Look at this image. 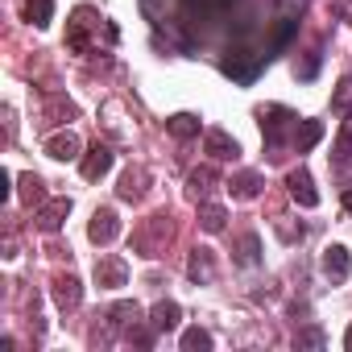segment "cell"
Listing matches in <instances>:
<instances>
[{"instance_id":"obj_12","label":"cell","mask_w":352,"mask_h":352,"mask_svg":"<svg viewBox=\"0 0 352 352\" xmlns=\"http://www.w3.org/2000/svg\"><path fill=\"white\" fill-rule=\"evenodd\" d=\"M54 298H58V307H79L83 290H79L75 278H54Z\"/></svg>"},{"instance_id":"obj_14","label":"cell","mask_w":352,"mask_h":352,"mask_svg":"<svg viewBox=\"0 0 352 352\" xmlns=\"http://www.w3.org/2000/svg\"><path fill=\"white\" fill-rule=\"evenodd\" d=\"M166 129H170L174 137H183V141H187V137H199V120H195V116H187V112L170 116V120H166Z\"/></svg>"},{"instance_id":"obj_10","label":"cell","mask_w":352,"mask_h":352,"mask_svg":"<svg viewBox=\"0 0 352 352\" xmlns=\"http://www.w3.org/2000/svg\"><path fill=\"white\" fill-rule=\"evenodd\" d=\"M319 137H323V124H319V120H302V124H294V149H298V153H307Z\"/></svg>"},{"instance_id":"obj_18","label":"cell","mask_w":352,"mask_h":352,"mask_svg":"<svg viewBox=\"0 0 352 352\" xmlns=\"http://www.w3.org/2000/svg\"><path fill=\"white\" fill-rule=\"evenodd\" d=\"M21 199H25L30 208L46 199V191H42V179H38V174H25V179H21Z\"/></svg>"},{"instance_id":"obj_6","label":"cell","mask_w":352,"mask_h":352,"mask_svg":"<svg viewBox=\"0 0 352 352\" xmlns=\"http://www.w3.org/2000/svg\"><path fill=\"white\" fill-rule=\"evenodd\" d=\"M348 270H352L348 249H344V245H327V249H323V274L340 282V278H348Z\"/></svg>"},{"instance_id":"obj_21","label":"cell","mask_w":352,"mask_h":352,"mask_svg":"<svg viewBox=\"0 0 352 352\" xmlns=\"http://www.w3.org/2000/svg\"><path fill=\"white\" fill-rule=\"evenodd\" d=\"M340 149L352 153V112H348V120H344V129H340Z\"/></svg>"},{"instance_id":"obj_20","label":"cell","mask_w":352,"mask_h":352,"mask_svg":"<svg viewBox=\"0 0 352 352\" xmlns=\"http://www.w3.org/2000/svg\"><path fill=\"white\" fill-rule=\"evenodd\" d=\"M352 104V79H340V96H336V108H348Z\"/></svg>"},{"instance_id":"obj_4","label":"cell","mask_w":352,"mask_h":352,"mask_svg":"<svg viewBox=\"0 0 352 352\" xmlns=\"http://www.w3.org/2000/svg\"><path fill=\"white\" fill-rule=\"evenodd\" d=\"M79 170H83V179H87V183L104 179V174L112 170V149H108V145H91V149L83 153V166H79Z\"/></svg>"},{"instance_id":"obj_1","label":"cell","mask_w":352,"mask_h":352,"mask_svg":"<svg viewBox=\"0 0 352 352\" xmlns=\"http://www.w3.org/2000/svg\"><path fill=\"white\" fill-rule=\"evenodd\" d=\"M261 67H265V54H245V50H236V54L228 50V58L220 63V71H224V75H232L236 83H253Z\"/></svg>"},{"instance_id":"obj_8","label":"cell","mask_w":352,"mask_h":352,"mask_svg":"<svg viewBox=\"0 0 352 352\" xmlns=\"http://www.w3.org/2000/svg\"><path fill=\"white\" fill-rule=\"evenodd\" d=\"M124 261L120 257H104V261H96V282L100 286H124Z\"/></svg>"},{"instance_id":"obj_19","label":"cell","mask_w":352,"mask_h":352,"mask_svg":"<svg viewBox=\"0 0 352 352\" xmlns=\"http://www.w3.org/2000/svg\"><path fill=\"white\" fill-rule=\"evenodd\" d=\"M191 278H212V261H208V249H195V257H191Z\"/></svg>"},{"instance_id":"obj_16","label":"cell","mask_w":352,"mask_h":352,"mask_svg":"<svg viewBox=\"0 0 352 352\" xmlns=\"http://www.w3.org/2000/svg\"><path fill=\"white\" fill-rule=\"evenodd\" d=\"M257 183H261L257 174L245 170V174H236V179H232V195H236V199H253V195H257Z\"/></svg>"},{"instance_id":"obj_15","label":"cell","mask_w":352,"mask_h":352,"mask_svg":"<svg viewBox=\"0 0 352 352\" xmlns=\"http://www.w3.org/2000/svg\"><path fill=\"white\" fill-rule=\"evenodd\" d=\"M224 208H216V204H204L199 208V224H204V232H224Z\"/></svg>"},{"instance_id":"obj_11","label":"cell","mask_w":352,"mask_h":352,"mask_svg":"<svg viewBox=\"0 0 352 352\" xmlns=\"http://www.w3.org/2000/svg\"><path fill=\"white\" fill-rule=\"evenodd\" d=\"M149 323H153V331H170V327H179V302H157Z\"/></svg>"},{"instance_id":"obj_3","label":"cell","mask_w":352,"mask_h":352,"mask_svg":"<svg viewBox=\"0 0 352 352\" xmlns=\"http://www.w3.org/2000/svg\"><path fill=\"white\" fill-rule=\"evenodd\" d=\"M87 236H91L96 245H112V241L120 236V220H116V212H112V208H100V212L91 216V224H87Z\"/></svg>"},{"instance_id":"obj_2","label":"cell","mask_w":352,"mask_h":352,"mask_svg":"<svg viewBox=\"0 0 352 352\" xmlns=\"http://www.w3.org/2000/svg\"><path fill=\"white\" fill-rule=\"evenodd\" d=\"M286 187H290V199H294L298 208H315V204H319V191H315V183H311V174H307L302 166L286 174Z\"/></svg>"},{"instance_id":"obj_5","label":"cell","mask_w":352,"mask_h":352,"mask_svg":"<svg viewBox=\"0 0 352 352\" xmlns=\"http://www.w3.org/2000/svg\"><path fill=\"white\" fill-rule=\"evenodd\" d=\"M67 216H71V199H50V204L38 212V228H42V232H58Z\"/></svg>"},{"instance_id":"obj_17","label":"cell","mask_w":352,"mask_h":352,"mask_svg":"<svg viewBox=\"0 0 352 352\" xmlns=\"http://www.w3.org/2000/svg\"><path fill=\"white\" fill-rule=\"evenodd\" d=\"M208 348H212V336H208L204 327L183 331V352H208Z\"/></svg>"},{"instance_id":"obj_9","label":"cell","mask_w":352,"mask_h":352,"mask_svg":"<svg viewBox=\"0 0 352 352\" xmlns=\"http://www.w3.org/2000/svg\"><path fill=\"white\" fill-rule=\"evenodd\" d=\"M21 17H25L30 25L46 30V25H50V17H54V5H50V0H25V5H21Z\"/></svg>"},{"instance_id":"obj_23","label":"cell","mask_w":352,"mask_h":352,"mask_svg":"<svg viewBox=\"0 0 352 352\" xmlns=\"http://www.w3.org/2000/svg\"><path fill=\"white\" fill-rule=\"evenodd\" d=\"M298 344H311V348H319V344H323V336H319V331H307V336H298Z\"/></svg>"},{"instance_id":"obj_25","label":"cell","mask_w":352,"mask_h":352,"mask_svg":"<svg viewBox=\"0 0 352 352\" xmlns=\"http://www.w3.org/2000/svg\"><path fill=\"white\" fill-rule=\"evenodd\" d=\"M344 348H348V352H352V327H348V336H344Z\"/></svg>"},{"instance_id":"obj_7","label":"cell","mask_w":352,"mask_h":352,"mask_svg":"<svg viewBox=\"0 0 352 352\" xmlns=\"http://www.w3.org/2000/svg\"><path fill=\"white\" fill-rule=\"evenodd\" d=\"M46 153L54 157V162H67V157H79V137L67 129V133H54L50 141H46Z\"/></svg>"},{"instance_id":"obj_24","label":"cell","mask_w":352,"mask_h":352,"mask_svg":"<svg viewBox=\"0 0 352 352\" xmlns=\"http://www.w3.org/2000/svg\"><path fill=\"white\" fill-rule=\"evenodd\" d=\"M344 208H348V212H352V191H344Z\"/></svg>"},{"instance_id":"obj_13","label":"cell","mask_w":352,"mask_h":352,"mask_svg":"<svg viewBox=\"0 0 352 352\" xmlns=\"http://www.w3.org/2000/svg\"><path fill=\"white\" fill-rule=\"evenodd\" d=\"M208 153H212V157H232V153H236V141H232L224 129H212V133H208Z\"/></svg>"},{"instance_id":"obj_22","label":"cell","mask_w":352,"mask_h":352,"mask_svg":"<svg viewBox=\"0 0 352 352\" xmlns=\"http://www.w3.org/2000/svg\"><path fill=\"white\" fill-rule=\"evenodd\" d=\"M9 183H13V174H9V170H0V199H9V195H13Z\"/></svg>"}]
</instances>
